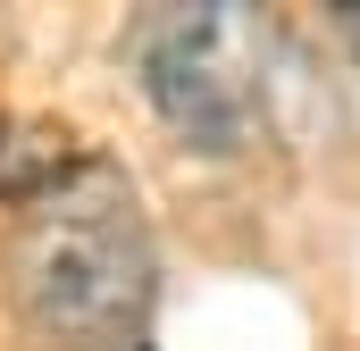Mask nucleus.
Here are the masks:
<instances>
[{
  "label": "nucleus",
  "mask_w": 360,
  "mask_h": 351,
  "mask_svg": "<svg viewBox=\"0 0 360 351\" xmlns=\"http://www.w3.org/2000/svg\"><path fill=\"white\" fill-rule=\"evenodd\" d=\"M25 293L42 310L51 335H68L76 351H134L143 335V234H134V192L109 168H84L76 184H59L34 218L25 243Z\"/></svg>",
  "instance_id": "f257e3e1"
},
{
  "label": "nucleus",
  "mask_w": 360,
  "mask_h": 351,
  "mask_svg": "<svg viewBox=\"0 0 360 351\" xmlns=\"http://www.w3.org/2000/svg\"><path fill=\"white\" fill-rule=\"evenodd\" d=\"M143 84L201 151H243L260 126V25L243 8H168L143 25Z\"/></svg>",
  "instance_id": "f03ea898"
}]
</instances>
